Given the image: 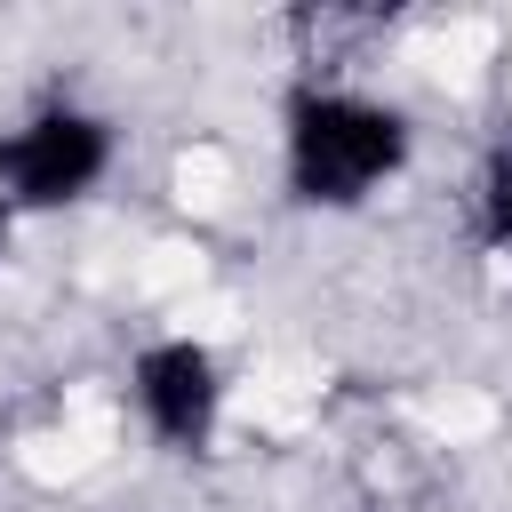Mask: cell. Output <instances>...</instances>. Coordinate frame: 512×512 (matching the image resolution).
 <instances>
[{
    "mask_svg": "<svg viewBox=\"0 0 512 512\" xmlns=\"http://www.w3.org/2000/svg\"><path fill=\"white\" fill-rule=\"evenodd\" d=\"M128 400L168 456H200L224 424V368L200 336H152L128 360Z\"/></svg>",
    "mask_w": 512,
    "mask_h": 512,
    "instance_id": "obj_3",
    "label": "cell"
},
{
    "mask_svg": "<svg viewBox=\"0 0 512 512\" xmlns=\"http://www.w3.org/2000/svg\"><path fill=\"white\" fill-rule=\"evenodd\" d=\"M280 168L304 208H360L408 168V112L336 80H304L280 104Z\"/></svg>",
    "mask_w": 512,
    "mask_h": 512,
    "instance_id": "obj_1",
    "label": "cell"
},
{
    "mask_svg": "<svg viewBox=\"0 0 512 512\" xmlns=\"http://www.w3.org/2000/svg\"><path fill=\"white\" fill-rule=\"evenodd\" d=\"M488 240H496V248H512V184H504V192H488Z\"/></svg>",
    "mask_w": 512,
    "mask_h": 512,
    "instance_id": "obj_4",
    "label": "cell"
},
{
    "mask_svg": "<svg viewBox=\"0 0 512 512\" xmlns=\"http://www.w3.org/2000/svg\"><path fill=\"white\" fill-rule=\"evenodd\" d=\"M112 176V120L88 104H40L0 136V200L16 216L40 208H72Z\"/></svg>",
    "mask_w": 512,
    "mask_h": 512,
    "instance_id": "obj_2",
    "label": "cell"
}]
</instances>
